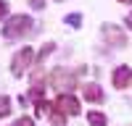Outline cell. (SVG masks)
I'll return each instance as SVG.
<instances>
[{
    "label": "cell",
    "mask_w": 132,
    "mask_h": 126,
    "mask_svg": "<svg viewBox=\"0 0 132 126\" xmlns=\"http://www.w3.org/2000/svg\"><path fill=\"white\" fill-rule=\"evenodd\" d=\"M32 29H35V18H29L27 13H16V16H11L3 24V39L5 42H19V39H24Z\"/></svg>",
    "instance_id": "6da1fadb"
},
{
    "label": "cell",
    "mask_w": 132,
    "mask_h": 126,
    "mask_svg": "<svg viewBox=\"0 0 132 126\" xmlns=\"http://www.w3.org/2000/svg\"><path fill=\"white\" fill-rule=\"evenodd\" d=\"M48 84L53 89H58L61 94H71V89L77 87V76L69 68H53L50 76H48Z\"/></svg>",
    "instance_id": "7a4b0ae2"
},
{
    "label": "cell",
    "mask_w": 132,
    "mask_h": 126,
    "mask_svg": "<svg viewBox=\"0 0 132 126\" xmlns=\"http://www.w3.org/2000/svg\"><path fill=\"white\" fill-rule=\"evenodd\" d=\"M35 50H32L29 45L27 47H21L16 55H13V60H11V74H13V76H24L27 74V68H32L35 66Z\"/></svg>",
    "instance_id": "3957f363"
},
{
    "label": "cell",
    "mask_w": 132,
    "mask_h": 126,
    "mask_svg": "<svg viewBox=\"0 0 132 126\" xmlns=\"http://www.w3.org/2000/svg\"><path fill=\"white\" fill-rule=\"evenodd\" d=\"M53 108H56L58 113H63V116H79L82 113L79 100H77L74 94H58L56 102H53Z\"/></svg>",
    "instance_id": "277c9868"
},
{
    "label": "cell",
    "mask_w": 132,
    "mask_h": 126,
    "mask_svg": "<svg viewBox=\"0 0 132 126\" xmlns=\"http://www.w3.org/2000/svg\"><path fill=\"white\" fill-rule=\"evenodd\" d=\"M111 84H114L116 89H127L129 84H132V68L124 66V63H122V66H116L114 74H111Z\"/></svg>",
    "instance_id": "5b68a950"
},
{
    "label": "cell",
    "mask_w": 132,
    "mask_h": 126,
    "mask_svg": "<svg viewBox=\"0 0 132 126\" xmlns=\"http://www.w3.org/2000/svg\"><path fill=\"white\" fill-rule=\"evenodd\" d=\"M103 37H106V42H108L111 47H124V45H127V34H124L119 26H114V24H106V26H103Z\"/></svg>",
    "instance_id": "8992f818"
},
{
    "label": "cell",
    "mask_w": 132,
    "mask_h": 126,
    "mask_svg": "<svg viewBox=\"0 0 132 126\" xmlns=\"http://www.w3.org/2000/svg\"><path fill=\"white\" fill-rule=\"evenodd\" d=\"M82 97H85L87 102H93V105H101V102H103V89H101V84H95V81L82 84Z\"/></svg>",
    "instance_id": "52a82bcc"
},
{
    "label": "cell",
    "mask_w": 132,
    "mask_h": 126,
    "mask_svg": "<svg viewBox=\"0 0 132 126\" xmlns=\"http://www.w3.org/2000/svg\"><path fill=\"white\" fill-rule=\"evenodd\" d=\"M87 123H90V126H106L108 118H106V113H101V110H90V113H87Z\"/></svg>",
    "instance_id": "ba28073f"
},
{
    "label": "cell",
    "mask_w": 132,
    "mask_h": 126,
    "mask_svg": "<svg viewBox=\"0 0 132 126\" xmlns=\"http://www.w3.org/2000/svg\"><path fill=\"white\" fill-rule=\"evenodd\" d=\"M53 50H56V45H53V42H45V45H42V50L37 52V58H35V66H37V63H42V60H45Z\"/></svg>",
    "instance_id": "9c48e42d"
},
{
    "label": "cell",
    "mask_w": 132,
    "mask_h": 126,
    "mask_svg": "<svg viewBox=\"0 0 132 126\" xmlns=\"http://www.w3.org/2000/svg\"><path fill=\"white\" fill-rule=\"evenodd\" d=\"M11 108H13V105H11V97L8 94H0V118H5L11 113Z\"/></svg>",
    "instance_id": "30bf717a"
},
{
    "label": "cell",
    "mask_w": 132,
    "mask_h": 126,
    "mask_svg": "<svg viewBox=\"0 0 132 126\" xmlns=\"http://www.w3.org/2000/svg\"><path fill=\"white\" fill-rule=\"evenodd\" d=\"M63 21H66V24H69L71 29H79V26H82V13H69Z\"/></svg>",
    "instance_id": "8fae6325"
},
{
    "label": "cell",
    "mask_w": 132,
    "mask_h": 126,
    "mask_svg": "<svg viewBox=\"0 0 132 126\" xmlns=\"http://www.w3.org/2000/svg\"><path fill=\"white\" fill-rule=\"evenodd\" d=\"M13 126H35V118H29V116H21V118H16Z\"/></svg>",
    "instance_id": "7c38bea8"
},
{
    "label": "cell",
    "mask_w": 132,
    "mask_h": 126,
    "mask_svg": "<svg viewBox=\"0 0 132 126\" xmlns=\"http://www.w3.org/2000/svg\"><path fill=\"white\" fill-rule=\"evenodd\" d=\"M5 13H8V0H0V21L5 18Z\"/></svg>",
    "instance_id": "4fadbf2b"
},
{
    "label": "cell",
    "mask_w": 132,
    "mask_h": 126,
    "mask_svg": "<svg viewBox=\"0 0 132 126\" xmlns=\"http://www.w3.org/2000/svg\"><path fill=\"white\" fill-rule=\"evenodd\" d=\"M29 5L35 10H42V8H45V0H29Z\"/></svg>",
    "instance_id": "5bb4252c"
},
{
    "label": "cell",
    "mask_w": 132,
    "mask_h": 126,
    "mask_svg": "<svg viewBox=\"0 0 132 126\" xmlns=\"http://www.w3.org/2000/svg\"><path fill=\"white\" fill-rule=\"evenodd\" d=\"M124 21H127V26H129V29H132V13H129V16H127V18H124Z\"/></svg>",
    "instance_id": "9a60e30c"
},
{
    "label": "cell",
    "mask_w": 132,
    "mask_h": 126,
    "mask_svg": "<svg viewBox=\"0 0 132 126\" xmlns=\"http://www.w3.org/2000/svg\"><path fill=\"white\" fill-rule=\"evenodd\" d=\"M116 3H122V5H132V0H116Z\"/></svg>",
    "instance_id": "2e32d148"
},
{
    "label": "cell",
    "mask_w": 132,
    "mask_h": 126,
    "mask_svg": "<svg viewBox=\"0 0 132 126\" xmlns=\"http://www.w3.org/2000/svg\"><path fill=\"white\" fill-rule=\"evenodd\" d=\"M53 3H63V0H53Z\"/></svg>",
    "instance_id": "e0dca14e"
}]
</instances>
